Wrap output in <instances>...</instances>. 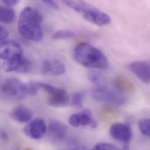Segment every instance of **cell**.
<instances>
[{
  "label": "cell",
  "instance_id": "18",
  "mask_svg": "<svg viewBox=\"0 0 150 150\" xmlns=\"http://www.w3.org/2000/svg\"><path fill=\"white\" fill-rule=\"evenodd\" d=\"M75 36L74 32L69 30H60L56 32L52 36L54 40H66L73 38Z\"/></svg>",
  "mask_w": 150,
  "mask_h": 150
},
{
  "label": "cell",
  "instance_id": "1",
  "mask_svg": "<svg viewBox=\"0 0 150 150\" xmlns=\"http://www.w3.org/2000/svg\"><path fill=\"white\" fill-rule=\"evenodd\" d=\"M42 16L36 8L26 6L21 11L18 28L20 34L28 40L39 42L43 38V31L42 26Z\"/></svg>",
  "mask_w": 150,
  "mask_h": 150
},
{
  "label": "cell",
  "instance_id": "26",
  "mask_svg": "<svg viewBox=\"0 0 150 150\" xmlns=\"http://www.w3.org/2000/svg\"><path fill=\"white\" fill-rule=\"evenodd\" d=\"M21 0H2V1L8 6L11 7L17 5Z\"/></svg>",
  "mask_w": 150,
  "mask_h": 150
},
{
  "label": "cell",
  "instance_id": "8",
  "mask_svg": "<svg viewBox=\"0 0 150 150\" xmlns=\"http://www.w3.org/2000/svg\"><path fill=\"white\" fill-rule=\"evenodd\" d=\"M32 67L31 62L23 56L14 60L5 61L2 66L6 72L18 73H28L32 71Z\"/></svg>",
  "mask_w": 150,
  "mask_h": 150
},
{
  "label": "cell",
  "instance_id": "11",
  "mask_svg": "<svg viewBox=\"0 0 150 150\" xmlns=\"http://www.w3.org/2000/svg\"><path fill=\"white\" fill-rule=\"evenodd\" d=\"M66 72L64 64L56 59L45 60L42 64V73L49 76H58L64 74Z\"/></svg>",
  "mask_w": 150,
  "mask_h": 150
},
{
  "label": "cell",
  "instance_id": "16",
  "mask_svg": "<svg viewBox=\"0 0 150 150\" xmlns=\"http://www.w3.org/2000/svg\"><path fill=\"white\" fill-rule=\"evenodd\" d=\"M15 12L9 6H0V22L5 24L12 23L15 19Z\"/></svg>",
  "mask_w": 150,
  "mask_h": 150
},
{
  "label": "cell",
  "instance_id": "19",
  "mask_svg": "<svg viewBox=\"0 0 150 150\" xmlns=\"http://www.w3.org/2000/svg\"><path fill=\"white\" fill-rule=\"evenodd\" d=\"M40 86L39 82L30 81L26 83V89L28 96H33L36 95L39 90Z\"/></svg>",
  "mask_w": 150,
  "mask_h": 150
},
{
  "label": "cell",
  "instance_id": "4",
  "mask_svg": "<svg viewBox=\"0 0 150 150\" xmlns=\"http://www.w3.org/2000/svg\"><path fill=\"white\" fill-rule=\"evenodd\" d=\"M26 83L16 78H9L0 83V98L8 101H16L27 96Z\"/></svg>",
  "mask_w": 150,
  "mask_h": 150
},
{
  "label": "cell",
  "instance_id": "23",
  "mask_svg": "<svg viewBox=\"0 0 150 150\" xmlns=\"http://www.w3.org/2000/svg\"><path fill=\"white\" fill-rule=\"evenodd\" d=\"M97 150H119V148L115 145L107 143H100L97 144L93 148Z\"/></svg>",
  "mask_w": 150,
  "mask_h": 150
},
{
  "label": "cell",
  "instance_id": "21",
  "mask_svg": "<svg viewBox=\"0 0 150 150\" xmlns=\"http://www.w3.org/2000/svg\"><path fill=\"white\" fill-rule=\"evenodd\" d=\"M89 81L94 85L96 87L105 86V81L103 77L97 73H91L88 76Z\"/></svg>",
  "mask_w": 150,
  "mask_h": 150
},
{
  "label": "cell",
  "instance_id": "10",
  "mask_svg": "<svg viewBox=\"0 0 150 150\" xmlns=\"http://www.w3.org/2000/svg\"><path fill=\"white\" fill-rule=\"evenodd\" d=\"M110 134L114 139L127 144L132 139V132L129 125L118 123L112 125L110 128Z\"/></svg>",
  "mask_w": 150,
  "mask_h": 150
},
{
  "label": "cell",
  "instance_id": "7",
  "mask_svg": "<svg viewBox=\"0 0 150 150\" xmlns=\"http://www.w3.org/2000/svg\"><path fill=\"white\" fill-rule=\"evenodd\" d=\"M23 56L21 45L13 40L3 41L0 43V59L10 61Z\"/></svg>",
  "mask_w": 150,
  "mask_h": 150
},
{
  "label": "cell",
  "instance_id": "13",
  "mask_svg": "<svg viewBox=\"0 0 150 150\" xmlns=\"http://www.w3.org/2000/svg\"><path fill=\"white\" fill-rule=\"evenodd\" d=\"M129 69L142 81L148 83L150 82V64L146 62H136L132 63Z\"/></svg>",
  "mask_w": 150,
  "mask_h": 150
},
{
  "label": "cell",
  "instance_id": "17",
  "mask_svg": "<svg viewBox=\"0 0 150 150\" xmlns=\"http://www.w3.org/2000/svg\"><path fill=\"white\" fill-rule=\"evenodd\" d=\"M116 88L120 91H130L134 88V84L123 76L117 78L115 81Z\"/></svg>",
  "mask_w": 150,
  "mask_h": 150
},
{
  "label": "cell",
  "instance_id": "6",
  "mask_svg": "<svg viewBox=\"0 0 150 150\" xmlns=\"http://www.w3.org/2000/svg\"><path fill=\"white\" fill-rule=\"evenodd\" d=\"M39 83L40 88L48 94L47 102L50 106L58 108L67 105L69 102V96L66 90L47 83L39 82Z\"/></svg>",
  "mask_w": 150,
  "mask_h": 150
},
{
  "label": "cell",
  "instance_id": "3",
  "mask_svg": "<svg viewBox=\"0 0 150 150\" xmlns=\"http://www.w3.org/2000/svg\"><path fill=\"white\" fill-rule=\"evenodd\" d=\"M63 2L87 21L99 26H103L111 22L110 17L106 13L82 0H62Z\"/></svg>",
  "mask_w": 150,
  "mask_h": 150
},
{
  "label": "cell",
  "instance_id": "22",
  "mask_svg": "<svg viewBox=\"0 0 150 150\" xmlns=\"http://www.w3.org/2000/svg\"><path fill=\"white\" fill-rule=\"evenodd\" d=\"M72 105L76 108H81L83 106V93L77 92L74 93L72 97Z\"/></svg>",
  "mask_w": 150,
  "mask_h": 150
},
{
  "label": "cell",
  "instance_id": "20",
  "mask_svg": "<svg viewBox=\"0 0 150 150\" xmlns=\"http://www.w3.org/2000/svg\"><path fill=\"white\" fill-rule=\"evenodd\" d=\"M139 127L143 134L150 137V120L149 119H143L139 120Z\"/></svg>",
  "mask_w": 150,
  "mask_h": 150
},
{
  "label": "cell",
  "instance_id": "5",
  "mask_svg": "<svg viewBox=\"0 0 150 150\" xmlns=\"http://www.w3.org/2000/svg\"><path fill=\"white\" fill-rule=\"evenodd\" d=\"M92 96L97 101L114 105H121L126 102V97L122 91L109 88L106 85L96 87L92 92Z\"/></svg>",
  "mask_w": 150,
  "mask_h": 150
},
{
  "label": "cell",
  "instance_id": "24",
  "mask_svg": "<svg viewBox=\"0 0 150 150\" xmlns=\"http://www.w3.org/2000/svg\"><path fill=\"white\" fill-rule=\"evenodd\" d=\"M43 2L44 4L49 6L50 8L57 10L59 9V6L58 4L54 0H40Z\"/></svg>",
  "mask_w": 150,
  "mask_h": 150
},
{
  "label": "cell",
  "instance_id": "9",
  "mask_svg": "<svg viewBox=\"0 0 150 150\" xmlns=\"http://www.w3.org/2000/svg\"><path fill=\"white\" fill-rule=\"evenodd\" d=\"M47 132L45 122L41 119H36L30 121L24 128V133L34 140H40L43 137Z\"/></svg>",
  "mask_w": 150,
  "mask_h": 150
},
{
  "label": "cell",
  "instance_id": "12",
  "mask_svg": "<svg viewBox=\"0 0 150 150\" xmlns=\"http://www.w3.org/2000/svg\"><path fill=\"white\" fill-rule=\"evenodd\" d=\"M68 133L67 127L58 120H52L49 125V134L52 140L62 142L66 139Z\"/></svg>",
  "mask_w": 150,
  "mask_h": 150
},
{
  "label": "cell",
  "instance_id": "2",
  "mask_svg": "<svg viewBox=\"0 0 150 150\" xmlns=\"http://www.w3.org/2000/svg\"><path fill=\"white\" fill-rule=\"evenodd\" d=\"M74 57L78 63L88 68L105 70L109 65L106 56L99 49L88 43H81L75 47Z\"/></svg>",
  "mask_w": 150,
  "mask_h": 150
},
{
  "label": "cell",
  "instance_id": "25",
  "mask_svg": "<svg viewBox=\"0 0 150 150\" xmlns=\"http://www.w3.org/2000/svg\"><path fill=\"white\" fill-rule=\"evenodd\" d=\"M8 36V32L4 27L0 26V43L3 42Z\"/></svg>",
  "mask_w": 150,
  "mask_h": 150
},
{
  "label": "cell",
  "instance_id": "15",
  "mask_svg": "<svg viewBox=\"0 0 150 150\" xmlns=\"http://www.w3.org/2000/svg\"><path fill=\"white\" fill-rule=\"evenodd\" d=\"M79 126H90L92 128L97 127V122L92 119V115L89 109H86L80 113H77Z\"/></svg>",
  "mask_w": 150,
  "mask_h": 150
},
{
  "label": "cell",
  "instance_id": "14",
  "mask_svg": "<svg viewBox=\"0 0 150 150\" xmlns=\"http://www.w3.org/2000/svg\"><path fill=\"white\" fill-rule=\"evenodd\" d=\"M11 116L18 122L27 123L31 120L33 117V112L28 107L20 105L13 110L11 113Z\"/></svg>",
  "mask_w": 150,
  "mask_h": 150
}]
</instances>
